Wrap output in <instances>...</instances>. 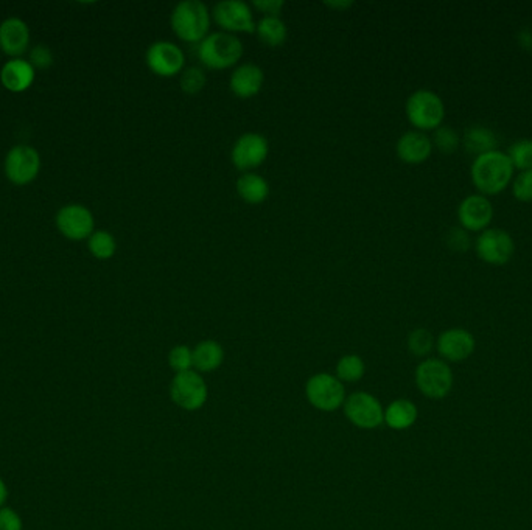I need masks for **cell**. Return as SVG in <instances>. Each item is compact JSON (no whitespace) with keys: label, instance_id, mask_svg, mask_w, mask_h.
<instances>
[{"label":"cell","instance_id":"28","mask_svg":"<svg viewBox=\"0 0 532 530\" xmlns=\"http://www.w3.org/2000/svg\"><path fill=\"white\" fill-rule=\"evenodd\" d=\"M432 142L433 148L441 151L442 154H453L461 145V138L451 126L442 125L434 130Z\"/></svg>","mask_w":532,"mask_h":530},{"label":"cell","instance_id":"31","mask_svg":"<svg viewBox=\"0 0 532 530\" xmlns=\"http://www.w3.org/2000/svg\"><path fill=\"white\" fill-rule=\"evenodd\" d=\"M434 347V339L430 331L417 328L411 331L408 336V349L414 356H426Z\"/></svg>","mask_w":532,"mask_h":530},{"label":"cell","instance_id":"15","mask_svg":"<svg viewBox=\"0 0 532 530\" xmlns=\"http://www.w3.org/2000/svg\"><path fill=\"white\" fill-rule=\"evenodd\" d=\"M57 225L64 237L80 241L92 235L94 217L86 207L67 206L58 213Z\"/></svg>","mask_w":532,"mask_h":530},{"label":"cell","instance_id":"19","mask_svg":"<svg viewBox=\"0 0 532 530\" xmlns=\"http://www.w3.org/2000/svg\"><path fill=\"white\" fill-rule=\"evenodd\" d=\"M30 43V33L20 20H8L0 26V47L10 57H20Z\"/></svg>","mask_w":532,"mask_h":530},{"label":"cell","instance_id":"35","mask_svg":"<svg viewBox=\"0 0 532 530\" xmlns=\"http://www.w3.org/2000/svg\"><path fill=\"white\" fill-rule=\"evenodd\" d=\"M24 523L18 511L10 507L0 509V530H22Z\"/></svg>","mask_w":532,"mask_h":530},{"label":"cell","instance_id":"12","mask_svg":"<svg viewBox=\"0 0 532 530\" xmlns=\"http://www.w3.org/2000/svg\"><path fill=\"white\" fill-rule=\"evenodd\" d=\"M345 417L361 430H374L385 422L380 401L368 392L352 393L345 401Z\"/></svg>","mask_w":532,"mask_h":530},{"label":"cell","instance_id":"5","mask_svg":"<svg viewBox=\"0 0 532 530\" xmlns=\"http://www.w3.org/2000/svg\"><path fill=\"white\" fill-rule=\"evenodd\" d=\"M478 258L490 266H503L512 260L515 241L512 235L500 227H488L475 240Z\"/></svg>","mask_w":532,"mask_h":530},{"label":"cell","instance_id":"7","mask_svg":"<svg viewBox=\"0 0 532 530\" xmlns=\"http://www.w3.org/2000/svg\"><path fill=\"white\" fill-rule=\"evenodd\" d=\"M306 393H307L308 401L320 411H337L341 405H345V386L333 375H314L307 381Z\"/></svg>","mask_w":532,"mask_h":530},{"label":"cell","instance_id":"26","mask_svg":"<svg viewBox=\"0 0 532 530\" xmlns=\"http://www.w3.org/2000/svg\"><path fill=\"white\" fill-rule=\"evenodd\" d=\"M506 154L511 159L515 171L532 170V138H520L513 142Z\"/></svg>","mask_w":532,"mask_h":530},{"label":"cell","instance_id":"2","mask_svg":"<svg viewBox=\"0 0 532 530\" xmlns=\"http://www.w3.org/2000/svg\"><path fill=\"white\" fill-rule=\"evenodd\" d=\"M212 13L200 0H184L179 2L170 18V24L176 36L188 43L200 44L209 35Z\"/></svg>","mask_w":532,"mask_h":530},{"label":"cell","instance_id":"22","mask_svg":"<svg viewBox=\"0 0 532 530\" xmlns=\"http://www.w3.org/2000/svg\"><path fill=\"white\" fill-rule=\"evenodd\" d=\"M235 188H237L238 196L244 202L252 204V206L262 204L270 196V184H268V181L262 176L252 173V171L240 176L237 184H235Z\"/></svg>","mask_w":532,"mask_h":530},{"label":"cell","instance_id":"3","mask_svg":"<svg viewBox=\"0 0 532 530\" xmlns=\"http://www.w3.org/2000/svg\"><path fill=\"white\" fill-rule=\"evenodd\" d=\"M242 57H243V44L235 35L231 33H210L198 45V58L207 69H229L237 66Z\"/></svg>","mask_w":532,"mask_h":530},{"label":"cell","instance_id":"30","mask_svg":"<svg viewBox=\"0 0 532 530\" xmlns=\"http://www.w3.org/2000/svg\"><path fill=\"white\" fill-rule=\"evenodd\" d=\"M206 74L200 67H188L182 70L181 78H179V86L184 94L196 95L206 86Z\"/></svg>","mask_w":532,"mask_h":530},{"label":"cell","instance_id":"38","mask_svg":"<svg viewBox=\"0 0 532 530\" xmlns=\"http://www.w3.org/2000/svg\"><path fill=\"white\" fill-rule=\"evenodd\" d=\"M517 41L521 49H525L526 51H532V28H523L520 30L517 35Z\"/></svg>","mask_w":532,"mask_h":530},{"label":"cell","instance_id":"23","mask_svg":"<svg viewBox=\"0 0 532 530\" xmlns=\"http://www.w3.org/2000/svg\"><path fill=\"white\" fill-rule=\"evenodd\" d=\"M225 350L217 341H202L194 349V368L198 372H213L223 364Z\"/></svg>","mask_w":532,"mask_h":530},{"label":"cell","instance_id":"17","mask_svg":"<svg viewBox=\"0 0 532 530\" xmlns=\"http://www.w3.org/2000/svg\"><path fill=\"white\" fill-rule=\"evenodd\" d=\"M433 150L434 148L432 138H428L425 132L416 130L401 134L395 145L397 157L408 165H420L425 162L432 156Z\"/></svg>","mask_w":532,"mask_h":530},{"label":"cell","instance_id":"13","mask_svg":"<svg viewBox=\"0 0 532 530\" xmlns=\"http://www.w3.org/2000/svg\"><path fill=\"white\" fill-rule=\"evenodd\" d=\"M186 64L184 51L170 41H157L147 51V66L151 72L163 78L179 75Z\"/></svg>","mask_w":532,"mask_h":530},{"label":"cell","instance_id":"39","mask_svg":"<svg viewBox=\"0 0 532 530\" xmlns=\"http://www.w3.org/2000/svg\"><path fill=\"white\" fill-rule=\"evenodd\" d=\"M8 499V488L7 484L4 482V479L0 478V509L4 507V504L7 502Z\"/></svg>","mask_w":532,"mask_h":530},{"label":"cell","instance_id":"21","mask_svg":"<svg viewBox=\"0 0 532 530\" xmlns=\"http://www.w3.org/2000/svg\"><path fill=\"white\" fill-rule=\"evenodd\" d=\"M4 86L12 92H24L35 80V67L22 59H13L4 66L0 74Z\"/></svg>","mask_w":532,"mask_h":530},{"label":"cell","instance_id":"9","mask_svg":"<svg viewBox=\"0 0 532 530\" xmlns=\"http://www.w3.org/2000/svg\"><path fill=\"white\" fill-rule=\"evenodd\" d=\"M212 20L221 28V32L231 33V35L256 32L252 10L246 2H240V0L218 2L213 7Z\"/></svg>","mask_w":532,"mask_h":530},{"label":"cell","instance_id":"6","mask_svg":"<svg viewBox=\"0 0 532 530\" xmlns=\"http://www.w3.org/2000/svg\"><path fill=\"white\" fill-rule=\"evenodd\" d=\"M416 384L428 399H444L453 386V374L442 360H425L416 368Z\"/></svg>","mask_w":532,"mask_h":530},{"label":"cell","instance_id":"24","mask_svg":"<svg viewBox=\"0 0 532 530\" xmlns=\"http://www.w3.org/2000/svg\"><path fill=\"white\" fill-rule=\"evenodd\" d=\"M417 420V407L409 399H395L385 411V423L393 430H408Z\"/></svg>","mask_w":532,"mask_h":530},{"label":"cell","instance_id":"33","mask_svg":"<svg viewBox=\"0 0 532 530\" xmlns=\"http://www.w3.org/2000/svg\"><path fill=\"white\" fill-rule=\"evenodd\" d=\"M169 364L176 374L192 370V368H194V350L187 347V345H176L169 353Z\"/></svg>","mask_w":532,"mask_h":530},{"label":"cell","instance_id":"37","mask_svg":"<svg viewBox=\"0 0 532 530\" xmlns=\"http://www.w3.org/2000/svg\"><path fill=\"white\" fill-rule=\"evenodd\" d=\"M53 63V57H52V51L44 47V45H38L35 47L32 51V66L33 67H38V69H47L51 67Z\"/></svg>","mask_w":532,"mask_h":530},{"label":"cell","instance_id":"25","mask_svg":"<svg viewBox=\"0 0 532 530\" xmlns=\"http://www.w3.org/2000/svg\"><path fill=\"white\" fill-rule=\"evenodd\" d=\"M256 33L263 44L281 47L287 41L289 30L281 18H262L256 24Z\"/></svg>","mask_w":532,"mask_h":530},{"label":"cell","instance_id":"32","mask_svg":"<svg viewBox=\"0 0 532 530\" xmlns=\"http://www.w3.org/2000/svg\"><path fill=\"white\" fill-rule=\"evenodd\" d=\"M511 190L519 202H532V170L519 171L513 176Z\"/></svg>","mask_w":532,"mask_h":530},{"label":"cell","instance_id":"11","mask_svg":"<svg viewBox=\"0 0 532 530\" xmlns=\"http://www.w3.org/2000/svg\"><path fill=\"white\" fill-rule=\"evenodd\" d=\"M457 215L459 225L463 229L469 233H481L488 229L494 221V204L484 194H469L459 202Z\"/></svg>","mask_w":532,"mask_h":530},{"label":"cell","instance_id":"4","mask_svg":"<svg viewBox=\"0 0 532 530\" xmlns=\"http://www.w3.org/2000/svg\"><path fill=\"white\" fill-rule=\"evenodd\" d=\"M407 119L416 131H434L444 125V100L430 89H419L408 97Z\"/></svg>","mask_w":532,"mask_h":530},{"label":"cell","instance_id":"36","mask_svg":"<svg viewBox=\"0 0 532 530\" xmlns=\"http://www.w3.org/2000/svg\"><path fill=\"white\" fill-rule=\"evenodd\" d=\"M252 5L260 13L265 14V18H281L285 2L283 0H256Z\"/></svg>","mask_w":532,"mask_h":530},{"label":"cell","instance_id":"29","mask_svg":"<svg viewBox=\"0 0 532 530\" xmlns=\"http://www.w3.org/2000/svg\"><path fill=\"white\" fill-rule=\"evenodd\" d=\"M115 249H117V244L109 232H94L89 237V250L92 252V256L100 260L111 258L115 254Z\"/></svg>","mask_w":532,"mask_h":530},{"label":"cell","instance_id":"16","mask_svg":"<svg viewBox=\"0 0 532 530\" xmlns=\"http://www.w3.org/2000/svg\"><path fill=\"white\" fill-rule=\"evenodd\" d=\"M436 349L447 361H464L475 352V337L464 328H450L441 333L436 341Z\"/></svg>","mask_w":532,"mask_h":530},{"label":"cell","instance_id":"10","mask_svg":"<svg viewBox=\"0 0 532 530\" xmlns=\"http://www.w3.org/2000/svg\"><path fill=\"white\" fill-rule=\"evenodd\" d=\"M270 153L268 140L258 132H246L235 140L232 146L231 159L235 169L250 173L262 165Z\"/></svg>","mask_w":532,"mask_h":530},{"label":"cell","instance_id":"27","mask_svg":"<svg viewBox=\"0 0 532 530\" xmlns=\"http://www.w3.org/2000/svg\"><path fill=\"white\" fill-rule=\"evenodd\" d=\"M364 362L358 355H345L337 364V378L341 383H355L363 378Z\"/></svg>","mask_w":532,"mask_h":530},{"label":"cell","instance_id":"20","mask_svg":"<svg viewBox=\"0 0 532 530\" xmlns=\"http://www.w3.org/2000/svg\"><path fill=\"white\" fill-rule=\"evenodd\" d=\"M461 144H463L464 150L475 157L498 150V138L488 126H469L464 131Z\"/></svg>","mask_w":532,"mask_h":530},{"label":"cell","instance_id":"40","mask_svg":"<svg viewBox=\"0 0 532 530\" xmlns=\"http://www.w3.org/2000/svg\"><path fill=\"white\" fill-rule=\"evenodd\" d=\"M351 5V2H341V4H339V2L332 4V2H330V4H327V7L339 8V10H345V8H349Z\"/></svg>","mask_w":532,"mask_h":530},{"label":"cell","instance_id":"34","mask_svg":"<svg viewBox=\"0 0 532 530\" xmlns=\"http://www.w3.org/2000/svg\"><path fill=\"white\" fill-rule=\"evenodd\" d=\"M445 240H447V246L455 252H467L470 246H472L469 232L463 229L461 225L459 227H451Z\"/></svg>","mask_w":532,"mask_h":530},{"label":"cell","instance_id":"18","mask_svg":"<svg viewBox=\"0 0 532 530\" xmlns=\"http://www.w3.org/2000/svg\"><path fill=\"white\" fill-rule=\"evenodd\" d=\"M265 83V74L263 70L256 64H242L237 69L232 72L231 80H229V88L232 94L246 100L250 97H256L263 88Z\"/></svg>","mask_w":532,"mask_h":530},{"label":"cell","instance_id":"8","mask_svg":"<svg viewBox=\"0 0 532 530\" xmlns=\"http://www.w3.org/2000/svg\"><path fill=\"white\" fill-rule=\"evenodd\" d=\"M171 399L186 411H198L207 399V384L198 372L176 374L170 387Z\"/></svg>","mask_w":532,"mask_h":530},{"label":"cell","instance_id":"14","mask_svg":"<svg viewBox=\"0 0 532 530\" xmlns=\"http://www.w3.org/2000/svg\"><path fill=\"white\" fill-rule=\"evenodd\" d=\"M39 167V154L30 146L20 145L8 153L5 171L8 179L18 186H26L32 182L38 176Z\"/></svg>","mask_w":532,"mask_h":530},{"label":"cell","instance_id":"1","mask_svg":"<svg viewBox=\"0 0 532 530\" xmlns=\"http://www.w3.org/2000/svg\"><path fill=\"white\" fill-rule=\"evenodd\" d=\"M515 176L511 159L504 151L494 150L475 157L470 167V178L478 194L495 196L506 190Z\"/></svg>","mask_w":532,"mask_h":530}]
</instances>
